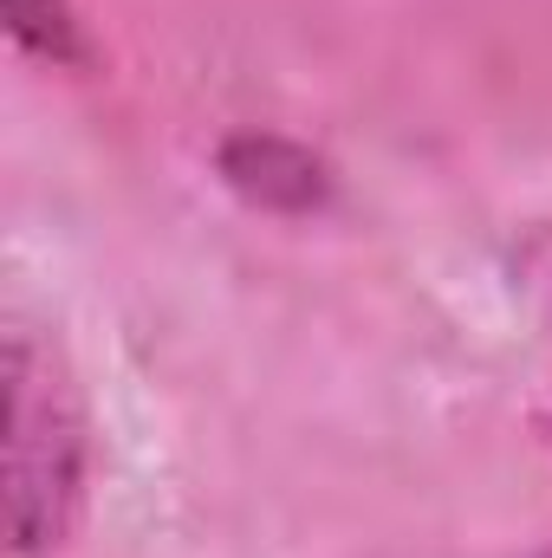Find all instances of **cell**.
<instances>
[{"mask_svg":"<svg viewBox=\"0 0 552 558\" xmlns=\"http://www.w3.org/2000/svg\"><path fill=\"white\" fill-rule=\"evenodd\" d=\"M85 494V422L59 357L33 331H7V539L33 558L65 539Z\"/></svg>","mask_w":552,"mask_h":558,"instance_id":"obj_1","label":"cell"},{"mask_svg":"<svg viewBox=\"0 0 552 558\" xmlns=\"http://www.w3.org/2000/svg\"><path fill=\"white\" fill-rule=\"evenodd\" d=\"M540 558H552V553H540Z\"/></svg>","mask_w":552,"mask_h":558,"instance_id":"obj_4","label":"cell"},{"mask_svg":"<svg viewBox=\"0 0 552 558\" xmlns=\"http://www.w3.org/2000/svg\"><path fill=\"white\" fill-rule=\"evenodd\" d=\"M221 175H228L248 202L286 208V215L325 202V169L286 137H228V149H221Z\"/></svg>","mask_w":552,"mask_h":558,"instance_id":"obj_2","label":"cell"},{"mask_svg":"<svg viewBox=\"0 0 552 558\" xmlns=\"http://www.w3.org/2000/svg\"><path fill=\"white\" fill-rule=\"evenodd\" d=\"M7 33L52 65H85V33L65 0H7Z\"/></svg>","mask_w":552,"mask_h":558,"instance_id":"obj_3","label":"cell"}]
</instances>
